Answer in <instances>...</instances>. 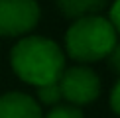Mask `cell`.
Segmentation results:
<instances>
[{
    "label": "cell",
    "instance_id": "ba28073f",
    "mask_svg": "<svg viewBox=\"0 0 120 118\" xmlns=\"http://www.w3.org/2000/svg\"><path fill=\"white\" fill-rule=\"evenodd\" d=\"M43 118H85L83 110L75 104H53L51 110L47 114H43Z\"/></svg>",
    "mask_w": 120,
    "mask_h": 118
},
{
    "label": "cell",
    "instance_id": "52a82bcc",
    "mask_svg": "<svg viewBox=\"0 0 120 118\" xmlns=\"http://www.w3.org/2000/svg\"><path fill=\"white\" fill-rule=\"evenodd\" d=\"M61 98H63V96H61L59 83H47V85L38 87V98H36V100L39 102V104L53 106V104H59Z\"/></svg>",
    "mask_w": 120,
    "mask_h": 118
},
{
    "label": "cell",
    "instance_id": "7a4b0ae2",
    "mask_svg": "<svg viewBox=\"0 0 120 118\" xmlns=\"http://www.w3.org/2000/svg\"><path fill=\"white\" fill-rule=\"evenodd\" d=\"M118 41L110 20L93 14L77 18L65 32V51L79 63H94L108 57Z\"/></svg>",
    "mask_w": 120,
    "mask_h": 118
},
{
    "label": "cell",
    "instance_id": "3957f363",
    "mask_svg": "<svg viewBox=\"0 0 120 118\" xmlns=\"http://www.w3.org/2000/svg\"><path fill=\"white\" fill-rule=\"evenodd\" d=\"M57 83L61 88V96L69 104L75 106L93 104L101 96V79L87 65H75L63 69Z\"/></svg>",
    "mask_w": 120,
    "mask_h": 118
},
{
    "label": "cell",
    "instance_id": "5b68a950",
    "mask_svg": "<svg viewBox=\"0 0 120 118\" xmlns=\"http://www.w3.org/2000/svg\"><path fill=\"white\" fill-rule=\"evenodd\" d=\"M0 118H43V112L34 96L10 91L0 96Z\"/></svg>",
    "mask_w": 120,
    "mask_h": 118
},
{
    "label": "cell",
    "instance_id": "277c9868",
    "mask_svg": "<svg viewBox=\"0 0 120 118\" xmlns=\"http://www.w3.org/2000/svg\"><path fill=\"white\" fill-rule=\"evenodd\" d=\"M36 0H0V37H20L39 22Z\"/></svg>",
    "mask_w": 120,
    "mask_h": 118
},
{
    "label": "cell",
    "instance_id": "8fae6325",
    "mask_svg": "<svg viewBox=\"0 0 120 118\" xmlns=\"http://www.w3.org/2000/svg\"><path fill=\"white\" fill-rule=\"evenodd\" d=\"M110 108L116 116H120V79L110 91Z\"/></svg>",
    "mask_w": 120,
    "mask_h": 118
},
{
    "label": "cell",
    "instance_id": "8992f818",
    "mask_svg": "<svg viewBox=\"0 0 120 118\" xmlns=\"http://www.w3.org/2000/svg\"><path fill=\"white\" fill-rule=\"evenodd\" d=\"M110 0H57V6L63 12V16L77 20L83 16H93V14L102 12L108 6Z\"/></svg>",
    "mask_w": 120,
    "mask_h": 118
},
{
    "label": "cell",
    "instance_id": "9c48e42d",
    "mask_svg": "<svg viewBox=\"0 0 120 118\" xmlns=\"http://www.w3.org/2000/svg\"><path fill=\"white\" fill-rule=\"evenodd\" d=\"M108 20H110L112 28L116 30V33H120V0H114L110 4V10H108Z\"/></svg>",
    "mask_w": 120,
    "mask_h": 118
},
{
    "label": "cell",
    "instance_id": "6da1fadb",
    "mask_svg": "<svg viewBox=\"0 0 120 118\" xmlns=\"http://www.w3.org/2000/svg\"><path fill=\"white\" fill-rule=\"evenodd\" d=\"M12 71L24 83L41 87L57 83L65 69V53L53 39L43 36H26L10 51Z\"/></svg>",
    "mask_w": 120,
    "mask_h": 118
},
{
    "label": "cell",
    "instance_id": "30bf717a",
    "mask_svg": "<svg viewBox=\"0 0 120 118\" xmlns=\"http://www.w3.org/2000/svg\"><path fill=\"white\" fill-rule=\"evenodd\" d=\"M108 65L116 75H120V41H116V45L108 53Z\"/></svg>",
    "mask_w": 120,
    "mask_h": 118
}]
</instances>
